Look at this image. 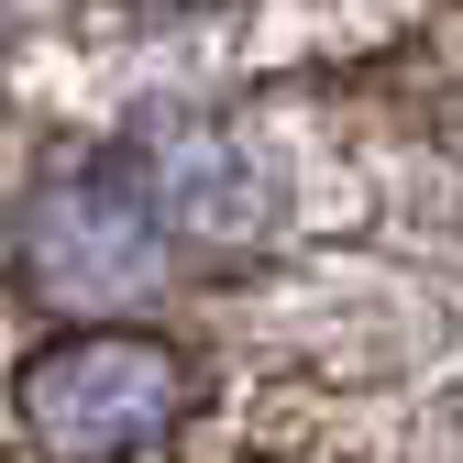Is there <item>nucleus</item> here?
I'll return each instance as SVG.
<instances>
[{"instance_id": "f257e3e1", "label": "nucleus", "mask_w": 463, "mask_h": 463, "mask_svg": "<svg viewBox=\"0 0 463 463\" xmlns=\"http://www.w3.org/2000/svg\"><path fill=\"white\" fill-rule=\"evenodd\" d=\"M188 397H199V364L144 320H78L12 375L23 441L44 463H133L188 420Z\"/></svg>"}, {"instance_id": "f03ea898", "label": "nucleus", "mask_w": 463, "mask_h": 463, "mask_svg": "<svg viewBox=\"0 0 463 463\" xmlns=\"http://www.w3.org/2000/svg\"><path fill=\"white\" fill-rule=\"evenodd\" d=\"M23 265L44 298H67V309H122L144 265H155V221L133 199L122 165H78V177H55L44 188V221L23 232Z\"/></svg>"}]
</instances>
